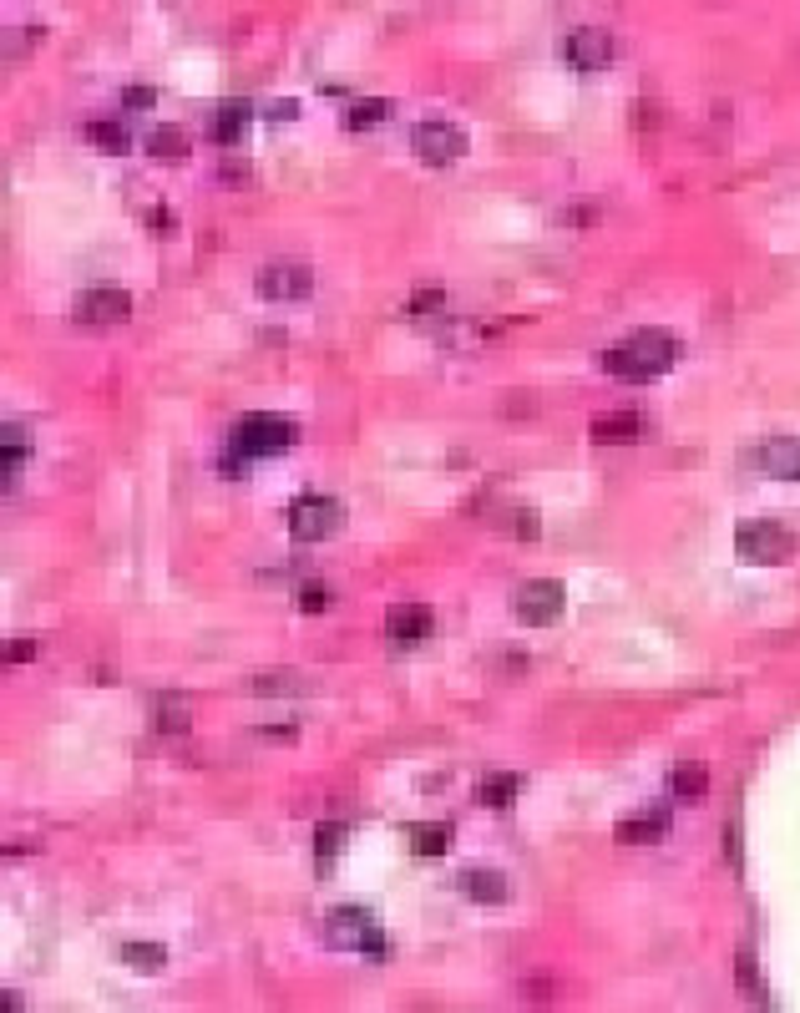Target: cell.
I'll list each match as a JSON object with an SVG mask.
<instances>
[{"label":"cell","mask_w":800,"mask_h":1013,"mask_svg":"<svg viewBox=\"0 0 800 1013\" xmlns=\"http://www.w3.org/2000/svg\"><path fill=\"white\" fill-rule=\"evenodd\" d=\"M254 289H259L264 299L284 304V299H304V294L314 289V274H309L304 264H294V259H279V264H264V269H259Z\"/></svg>","instance_id":"8"},{"label":"cell","mask_w":800,"mask_h":1013,"mask_svg":"<svg viewBox=\"0 0 800 1013\" xmlns=\"http://www.w3.org/2000/svg\"><path fill=\"white\" fill-rule=\"evenodd\" d=\"M441 309H446V289H431V284H426V289L411 294V315H441Z\"/></svg>","instance_id":"29"},{"label":"cell","mask_w":800,"mask_h":1013,"mask_svg":"<svg viewBox=\"0 0 800 1013\" xmlns=\"http://www.w3.org/2000/svg\"><path fill=\"white\" fill-rule=\"evenodd\" d=\"M502 532H517V537H537V512L532 507H517V512H502Z\"/></svg>","instance_id":"28"},{"label":"cell","mask_w":800,"mask_h":1013,"mask_svg":"<svg viewBox=\"0 0 800 1013\" xmlns=\"http://www.w3.org/2000/svg\"><path fill=\"white\" fill-rule=\"evenodd\" d=\"M674 360H679V340L669 330H638L603 350V370L618 380H654V375L674 370Z\"/></svg>","instance_id":"1"},{"label":"cell","mask_w":800,"mask_h":1013,"mask_svg":"<svg viewBox=\"0 0 800 1013\" xmlns=\"http://www.w3.org/2000/svg\"><path fill=\"white\" fill-rule=\"evenodd\" d=\"M644 436H649V421L638 411H613V416L593 421V441L598 446H623V441H644Z\"/></svg>","instance_id":"13"},{"label":"cell","mask_w":800,"mask_h":1013,"mask_svg":"<svg viewBox=\"0 0 800 1013\" xmlns=\"http://www.w3.org/2000/svg\"><path fill=\"white\" fill-rule=\"evenodd\" d=\"M563 56H568V66H578V71H603V66L613 61V36L598 31V26H578V31H568Z\"/></svg>","instance_id":"11"},{"label":"cell","mask_w":800,"mask_h":1013,"mask_svg":"<svg viewBox=\"0 0 800 1013\" xmlns=\"http://www.w3.org/2000/svg\"><path fill=\"white\" fill-rule=\"evenodd\" d=\"M461 892L476 902H507V877L492 867H471V872H461Z\"/></svg>","instance_id":"18"},{"label":"cell","mask_w":800,"mask_h":1013,"mask_svg":"<svg viewBox=\"0 0 800 1013\" xmlns=\"http://www.w3.org/2000/svg\"><path fill=\"white\" fill-rule=\"evenodd\" d=\"M122 102H127L132 112H147V107L157 102V92H152V87H142V82H132V87H122Z\"/></svg>","instance_id":"31"},{"label":"cell","mask_w":800,"mask_h":1013,"mask_svg":"<svg viewBox=\"0 0 800 1013\" xmlns=\"http://www.w3.org/2000/svg\"><path fill=\"white\" fill-rule=\"evenodd\" d=\"M147 223H157V228H173V213H168V208H152V213H147Z\"/></svg>","instance_id":"39"},{"label":"cell","mask_w":800,"mask_h":1013,"mask_svg":"<svg viewBox=\"0 0 800 1013\" xmlns=\"http://www.w3.org/2000/svg\"><path fill=\"white\" fill-rule=\"evenodd\" d=\"M735 548H740L745 563H765V568H770V563H785V558H790L795 537H790L780 522H765V517H760V522H740V527H735Z\"/></svg>","instance_id":"5"},{"label":"cell","mask_w":800,"mask_h":1013,"mask_svg":"<svg viewBox=\"0 0 800 1013\" xmlns=\"http://www.w3.org/2000/svg\"><path fill=\"white\" fill-rule=\"evenodd\" d=\"M294 421L289 416H269V411H254V416H238L233 421V441H228V456H223V472H249V461L259 456H279L294 446Z\"/></svg>","instance_id":"2"},{"label":"cell","mask_w":800,"mask_h":1013,"mask_svg":"<svg viewBox=\"0 0 800 1013\" xmlns=\"http://www.w3.org/2000/svg\"><path fill=\"white\" fill-rule=\"evenodd\" d=\"M71 315L82 325H122L132 315V294L127 289H87L71 304Z\"/></svg>","instance_id":"9"},{"label":"cell","mask_w":800,"mask_h":1013,"mask_svg":"<svg viewBox=\"0 0 800 1013\" xmlns=\"http://www.w3.org/2000/svg\"><path fill=\"white\" fill-rule=\"evenodd\" d=\"M87 137H92V147H102V152H127V132H122L117 122H87Z\"/></svg>","instance_id":"26"},{"label":"cell","mask_w":800,"mask_h":1013,"mask_svg":"<svg viewBox=\"0 0 800 1013\" xmlns=\"http://www.w3.org/2000/svg\"><path fill=\"white\" fill-rule=\"evenodd\" d=\"M669 786H674V796H684V801H699V796L709 791V765H699V760H684V765H674V770H669Z\"/></svg>","instance_id":"19"},{"label":"cell","mask_w":800,"mask_h":1013,"mask_svg":"<svg viewBox=\"0 0 800 1013\" xmlns=\"http://www.w3.org/2000/svg\"><path fill=\"white\" fill-rule=\"evenodd\" d=\"M152 725L163 735H183V730H193V705L183 694H157L152 699Z\"/></svg>","instance_id":"15"},{"label":"cell","mask_w":800,"mask_h":1013,"mask_svg":"<svg viewBox=\"0 0 800 1013\" xmlns=\"http://www.w3.org/2000/svg\"><path fill=\"white\" fill-rule=\"evenodd\" d=\"M223 183H228V188H244V183H249V163H223Z\"/></svg>","instance_id":"35"},{"label":"cell","mask_w":800,"mask_h":1013,"mask_svg":"<svg viewBox=\"0 0 800 1013\" xmlns=\"http://www.w3.org/2000/svg\"><path fill=\"white\" fill-rule=\"evenodd\" d=\"M26 461H31V431L21 421H6L0 426V466H6V477L21 472Z\"/></svg>","instance_id":"17"},{"label":"cell","mask_w":800,"mask_h":1013,"mask_svg":"<svg viewBox=\"0 0 800 1013\" xmlns=\"http://www.w3.org/2000/svg\"><path fill=\"white\" fill-rule=\"evenodd\" d=\"M385 634H390L395 644H421V639L436 634V613H431L426 603H395V608L385 613Z\"/></svg>","instance_id":"12"},{"label":"cell","mask_w":800,"mask_h":1013,"mask_svg":"<svg viewBox=\"0 0 800 1013\" xmlns=\"http://www.w3.org/2000/svg\"><path fill=\"white\" fill-rule=\"evenodd\" d=\"M122 963H127L132 973H157V968L168 963V953L157 948V943H127V948H122Z\"/></svg>","instance_id":"24"},{"label":"cell","mask_w":800,"mask_h":1013,"mask_svg":"<svg viewBox=\"0 0 800 1013\" xmlns=\"http://www.w3.org/2000/svg\"><path fill=\"white\" fill-rule=\"evenodd\" d=\"M249 117H254V107H249V102H223V107L213 112V142H218V147H233V142H244V132H249Z\"/></svg>","instance_id":"16"},{"label":"cell","mask_w":800,"mask_h":1013,"mask_svg":"<svg viewBox=\"0 0 800 1013\" xmlns=\"http://www.w3.org/2000/svg\"><path fill=\"white\" fill-rule=\"evenodd\" d=\"M745 461L765 477H780V482H800V441L795 436H770L760 446L745 451Z\"/></svg>","instance_id":"7"},{"label":"cell","mask_w":800,"mask_h":1013,"mask_svg":"<svg viewBox=\"0 0 800 1013\" xmlns=\"http://www.w3.org/2000/svg\"><path fill=\"white\" fill-rule=\"evenodd\" d=\"M664 831H669V816H664V811H649V816H623V821L613 826V836H618L623 846H654V841H664Z\"/></svg>","instance_id":"14"},{"label":"cell","mask_w":800,"mask_h":1013,"mask_svg":"<svg viewBox=\"0 0 800 1013\" xmlns=\"http://www.w3.org/2000/svg\"><path fill=\"white\" fill-rule=\"evenodd\" d=\"M325 938L335 943V948H345V953H365L370 963H380L385 958V932H380V922L365 912V907H335L330 912V922H325Z\"/></svg>","instance_id":"3"},{"label":"cell","mask_w":800,"mask_h":1013,"mask_svg":"<svg viewBox=\"0 0 800 1013\" xmlns=\"http://www.w3.org/2000/svg\"><path fill=\"white\" fill-rule=\"evenodd\" d=\"M446 846H451V826L446 821L411 826V856H446Z\"/></svg>","instance_id":"20"},{"label":"cell","mask_w":800,"mask_h":1013,"mask_svg":"<svg viewBox=\"0 0 800 1013\" xmlns=\"http://www.w3.org/2000/svg\"><path fill=\"white\" fill-rule=\"evenodd\" d=\"M740 988H745V998H760V978H755V958L750 953H740Z\"/></svg>","instance_id":"34"},{"label":"cell","mask_w":800,"mask_h":1013,"mask_svg":"<svg viewBox=\"0 0 800 1013\" xmlns=\"http://www.w3.org/2000/svg\"><path fill=\"white\" fill-rule=\"evenodd\" d=\"M309 684L299 674H254V694H304Z\"/></svg>","instance_id":"27"},{"label":"cell","mask_w":800,"mask_h":1013,"mask_svg":"<svg viewBox=\"0 0 800 1013\" xmlns=\"http://www.w3.org/2000/svg\"><path fill=\"white\" fill-rule=\"evenodd\" d=\"M259 735H264V740H294V725H264Z\"/></svg>","instance_id":"38"},{"label":"cell","mask_w":800,"mask_h":1013,"mask_svg":"<svg viewBox=\"0 0 800 1013\" xmlns=\"http://www.w3.org/2000/svg\"><path fill=\"white\" fill-rule=\"evenodd\" d=\"M274 117H279V122H294L299 107H294V102H279V107H269V122H274Z\"/></svg>","instance_id":"37"},{"label":"cell","mask_w":800,"mask_h":1013,"mask_svg":"<svg viewBox=\"0 0 800 1013\" xmlns=\"http://www.w3.org/2000/svg\"><path fill=\"white\" fill-rule=\"evenodd\" d=\"M147 152H152V158H188V137L178 127H157L147 137Z\"/></svg>","instance_id":"25"},{"label":"cell","mask_w":800,"mask_h":1013,"mask_svg":"<svg viewBox=\"0 0 800 1013\" xmlns=\"http://www.w3.org/2000/svg\"><path fill=\"white\" fill-rule=\"evenodd\" d=\"M294 603H299V613H319V608H330V588L325 583H304Z\"/></svg>","instance_id":"30"},{"label":"cell","mask_w":800,"mask_h":1013,"mask_svg":"<svg viewBox=\"0 0 800 1013\" xmlns=\"http://www.w3.org/2000/svg\"><path fill=\"white\" fill-rule=\"evenodd\" d=\"M350 846V826L345 821H325V826H314V856L319 862H335V856Z\"/></svg>","instance_id":"21"},{"label":"cell","mask_w":800,"mask_h":1013,"mask_svg":"<svg viewBox=\"0 0 800 1013\" xmlns=\"http://www.w3.org/2000/svg\"><path fill=\"white\" fill-rule=\"evenodd\" d=\"M411 147H416V158H421L426 168H446V163H456L461 152H466V132H461L456 122L426 117V122H416Z\"/></svg>","instance_id":"6"},{"label":"cell","mask_w":800,"mask_h":1013,"mask_svg":"<svg viewBox=\"0 0 800 1013\" xmlns=\"http://www.w3.org/2000/svg\"><path fill=\"white\" fill-rule=\"evenodd\" d=\"M512 608H517L522 623H552L557 613H563V583H552V578L522 583L517 598H512Z\"/></svg>","instance_id":"10"},{"label":"cell","mask_w":800,"mask_h":1013,"mask_svg":"<svg viewBox=\"0 0 800 1013\" xmlns=\"http://www.w3.org/2000/svg\"><path fill=\"white\" fill-rule=\"evenodd\" d=\"M340 527H345V507L335 497H325V492H304V497L289 502V532H294V542H325Z\"/></svg>","instance_id":"4"},{"label":"cell","mask_w":800,"mask_h":1013,"mask_svg":"<svg viewBox=\"0 0 800 1013\" xmlns=\"http://www.w3.org/2000/svg\"><path fill=\"white\" fill-rule=\"evenodd\" d=\"M633 127H659V107H633Z\"/></svg>","instance_id":"36"},{"label":"cell","mask_w":800,"mask_h":1013,"mask_svg":"<svg viewBox=\"0 0 800 1013\" xmlns=\"http://www.w3.org/2000/svg\"><path fill=\"white\" fill-rule=\"evenodd\" d=\"M41 649H36V639H16V644H6V664H31Z\"/></svg>","instance_id":"33"},{"label":"cell","mask_w":800,"mask_h":1013,"mask_svg":"<svg viewBox=\"0 0 800 1013\" xmlns=\"http://www.w3.org/2000/svg\"><path fill=\"white\" fill-rule=\"evenodd\" d=\"M517 791H522V775H487L482 791H476V801H482V806H512Z\"/></svg>","instance_id":"22"},{"label":"cell","mask_w":800,"mask_h":1013,"mask_svg":"<svg viewBox=\"0 0 800 1013\" xmlns=\"http://www.w3.org/2000/svg\"><path fill=\"white\" fill-rule=\"evenodd\" d=\"M563 223H573V228L598 223V203H568V208H563Z\"/></svg>","instance_id":"32"},{"label":"cell","mask_w":800,"mask_h":1013,"mask_svg":"<svg viewBox=\"0 0 800 1013\" xmlns=\"http://www.w3.org/2000/svg\"><path fill=\"white\" fill-rule=\"evenodd\" d=\"M385 117H390V102H385V97H365V102H355V107L345 112V127L365 132V127H380Z\"/></svg>","instance_id":"23"}]
</instances>
